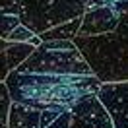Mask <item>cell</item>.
<instances>
[{"label":"cell","mask_w":128,"mask_h":128,"mask_svg":"<svg viewBox=\"0 0 128 128\" xmlns=\"http://www.w3.org/2000/svg\"><path fill=\"white\" fill-rule=\"evenodd\" d=\"M116 24H118L116 10L107 8V6L89 8V10H84V14H82V22H80V27H78L76 35L86 37V35L107 33V31H112L116 27Z\"/></svg>","instance_id":"obj_6"},{"label":"cell","mask_w":128,"mask_h":128,"mask_svg":"<svg viewBox=\"0 0 128 128\" xmlns=\"http://www.w3.org/2000/svg\"><path fill=\"white\" fill-rule=\"evenodd\" d=\"M33 48L35 47L29 43H16L0 37V82L6 80V76L31 54Z\"/></svg>","instance_id":"obj_7"},{"label":"cell","mask_w":128,"mask_h":128,"mask_svg":"<svg viewBox=\"0 0 128 128\" xmlns=\"http://www.w3.org/2000/svg\"><path fill=\"white\" fill-rule=\"evenodd\" d=\"M68 128H112V122L97 95L89 93L70 107Z\"/></svg>","instance_id":"obj_5"},{"label":"cell","mask_w":128,"mask_h":128,"mask_svg":"<svg viewBox=\"0 0 128 128\" xmlns=\"http://www.w3.org/2000/svg\"><path fill=\"white\" fill-rule=\"evenodd\" d=\"M35 33H31L25 25H22V24H18L12 31L6 35V39L8 41H16V43H29V39H31Z\"/></svg>","instance_id":"obj_12"},{"label":"cell","mask_w":128,"mask_h":128,"mask_svg":"<svg viewBox=\"0 0 128 128\" xmlns=\"http://www.w3.org/2000/svg\"><path fill=\"white\" fill-rule=\"evenodd\" d=\"M116 14H118V24H116V31L128 35V0H122L118 6H116Z\"/></svg>","instance_id":"obj_13"},{"label":"cell","mask_w":128,"mask_h":128,"mask_svg":"<svg viewBox=\"0 0 128 128\" xmlns=\"http://www.w3.org/2000/svg\"><path fill=\"white\" fill-rule=\"evenodd\" d=\"M10 93L6 89V84L0 82V128H6L8 124V109H10Z\"/></svg>","instance_id":"obj_11"},{"label":"cell","mask_w":128,"mask_h":128,"mask_svg":"<svg viewBox=\"0 0 128 128\" xmlns=\"http://www.w3.org/2000/svg\"><path fill=\"white\" fill-rule=\"evenodd\" d=\"M41 111L35 107L12 101L8 109V124L6 128H39Z\"/></svg>","instance_id":"obj_8"},{"label":"cell","mask_w":128,"mask_h":128,"mask_svg":"<svg viewBox=\"0 0 128 128\" xmlns=\"http://www.w3.org/2000/svg\"><path fill=\"white\" fill-rule=\"evenodd\" d=\"M10 99L35 109H70L82 97L97 93L101 82L95 74H56L14 68L6 76Z\"/></svg>","instance_id":"obj_1"},{"label":"cell","mask_w":128,"mask_h":128,"mask_svg":"<svg viewBox=\"0 0 128 128\" xmlns=\"http://www.w3.org/2000/svg\"><path fill=\"white\" fill-rule=\"evenodd\" d=\"M80 22H82V16L80 18H74V20H68L64 24H58L54 27H50L47 31L39 33V39L41 41H50V39H68L72 41L78 33V27H80Z\"/></svg>","instance_id":"obj_9"},{"label":"cell","mask_w":128,"mask_h":128,"mask_svg":"<svg viewBox=\"0 0 128 128\" xmlns=\"http://www.w3.org/2000/svg\"><path fill=\"white\" fill-rule=\"evenodd\" d=\"M95 95L109 112L112 128H128V82L101 84Z\"/></svg>","instance_id":"obj_4"},{"label":"cell","mask_w":128,"mask_h":128,"mask_svg":"<svg viewBox=\"0 0 128 128\" xmlns=\"http://www.w3.org/2000/svg\"><path fill=\"white\" fill-rule=\"evenodd\" d=\"M72 43L101 84L128 82V35L112 29L99 35H76Z\"/></svg>","instance_id":"obj_2"},{"label":"cell","mask_w":128,"mask_h":128,"mask_svg":"<svg viewBox=\"0 0 128 128\" xmlns=\"http://www.w3.org/2000/svg\"><path fill=\"white\" fill-rule=\"evenodd\" d=\"M18 24H20V20H18L16 16H10V14H2V12H0V37L6 39V35H8Z\"/></svg>","instance_id":"obj_14"},{"label":"cell","mask_w":128,"mask_h":128,"mask_svg":"<svg viewBox=\"0 0 128 128\" xmlns=\"http://www.w3.org/2000/svg\"><path fill=\"white\" fill-rule=\"evenodd\" d=\"M70 109H43L39 128H68Z\"/></svg>","instance_id":"obj_10"},{"label":"cell","mask_w":128,"mask_h":128,"mask_svg":"<svg viewBox=\"0 0 128 128\" xmlns=\"http://www.w3.org/2000/svg\"><path fill=\"white\" fill-rule=\"evenodd\" d=\"M88 0H0V12L20 20L35 35L80 18Z\"/></svg>","instance_id":"obj_3"},{"label":"cell","mask_w":128,"mask_h":128,"mask_svg":"<svg viewBox=\"0 0 128 128\" xmlns=\"http://www.w3.org/2000/svg\"><path fill=\"white\" fill-rule=\"evenodd\" d=\"M122 0H88L86 2V10L89 8H101V6H107V8H116Z\"/></svg>","instance_id":"obj_15"}]
</instances>
